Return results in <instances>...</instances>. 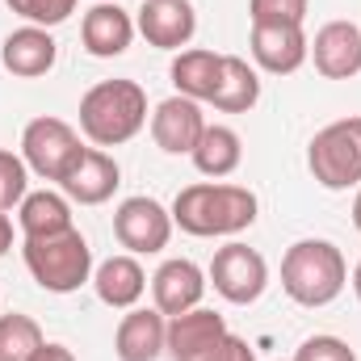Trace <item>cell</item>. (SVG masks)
Segmentation results:
<instances>
[{
  "label": "cell",
  "mask_w": 361,
  "mask_h": 361,
  "mask_svg": "<svg viewBox=\"0 0 361 361\" xmlns=\"http://www.w3.org/2000/svg\"><path fill=\"white\" fill-rule=\"evenodd\" d=\"M257 193L248 185H223V180H197L185 185L173 202V227L197 240L214 235H240L257 223Z\"/></svg>",
  "instance_id": "cell-1"
},
{
  "label": "cell",
  "mask_w": 361,
  "mask_h": 361,
  "mask_svg": "<svg viewBox=\"0 0 361 361\" xmlns=\"http://www.w3.org/2000/svg\"><path fill=\"white\" fill-rule=\"evenodd\" d=\"M147 126V92L135 80H101L80 97V130L92 147H122Z\"/></svg>",
  "instance_id": "cell-2"
},
{
  "label": "cell",
  "mask_w": 361,
  "mask_h": 361,
  "mask_svg": "<svg viewBox=\"0 0 361 361\" xmlns=\"http://www.w3.org/2000/svg\"><path fill=\"white\" fill-rule=\"evenodd\" d=\"M349 281L345 252L332 240H298L281 257V290L298 307H328Z\"/></svg>",
  "instance_id": "cell-3"
},
{
  "label": "cell",
  "mask_w": 361,
  "mask_h": 361,
  "mask_svg": "<svg viewBox=\"0 0 361 361\" xmlns=\"http://www.w3.org/2000/svg\"><path fill=\"white\" fill-rule=\"evenodd\" d=\"M21 257H25L30 277L47 294H72L85 281H92V248L76 227L55 231V235H30L21 244Z\"/></svg>",
  "instance_id": "cell-4"
},
{
  "label": "cell",
  "mask_w": 361,
  "mask_h": 361,
  "mask_svg": "<svg viewBox=\"0 0 361 361\" xmlns=\"http://www.w3.org/2000/svg\"><path fill=\"white\" fill-rule=\"evenodd\" d=\"M307 169L332 193L361 185V118H341L315 130L307 147Z\"/></svg>",
  "instance_id": "cell-5"
},
{
  "label": "cell",
  "mask_w": 361,
  "mask_h": 361,
  "mask_svg": "<svg viewBox=\"0 0 361 361\" xmlns=\"http://www.w3.org/2000/svg\"><path fill=\"white\" fill-rule=\"evenodd\" d=\"M80 152H85V143L63 118H34L21 130V160L42 180H63V173L72 169V160Z\"/></svg>",
  "instance_id": "cell-6"
},
{
  "label": "cell",
  "mask_w": 361,
  "mask_h": 361,
  "mask_svg": "<svg viewBox=\"0 0 361 361\" xmlns=\"http://www.w3.org/2000/svg\"><path fill=\"white\" fill-rule=\"evenodd\" d=\"M206 277L214 281V290H219L227 302L248 307V302H257V298L265 294V286H269V265H265V257H261L257 248L231 240V244H223V248L214 252Z\"/></svg>",
  "instance_id": "cell-7"
},
{
  "label": "cell",
  "mask_w": 361,
  "mask_h": 361,
  "mask_svg": "<svg viewBox=\"0 0 361 361\" xmlns=\"http://www.w3.org/2000/svg\"><path fill=\"white\" fill-rule=\"evenodd\" d=\"M114 235L130 257H152V252L169 248V240H173V210H164L147 193L126 197L114 210Z\"/></svg>",
  "instance_id": "cell-8"
},
{
  "label": "cell",
  "mask_w": 361,
  "mask_h": 361,
  "mask_svg": "<svg viewBox=\"0 0 361 361\" xmlns=\"http://www.w3.org/2000/svg\"><path fill=\"white\" fill-rule=\"evenodd\" d=\"M118 185H122V169H118V160H114L109 152H101V147H85V152L72 160V169L63 173V180H59L63 197H68V202H80V206H101V202H109Z\"/></svg>",
  "instance_id": "cell-9"
},
{
  "label": "cell",
  "mask_w": 361,
  "mask_h": 361,
  "mask_svg": "<svg viewBox=\"0 0 361 361\" xmlns=\"http://www.w3.org/2000/svg\"><path fill=\"white\" fill-rule=\"evenodd\" d=\"M135 30L156 51H180L197 34V13H193L189 0H143V8L135 17Z\"/></svg>",
  "instance_id": "cell-10"
},
{
  "label": "cell",
  "mask_w": 361,
  "mask_h": 361,
  "mask_svg": "<svg viewBox=\"0 0 361 361\" xmlns=\"http://www.w3.org/2000/svg\"><path fill=\"white\" fill-rule=\"evenodd\" d=\"M202 130H206L202 101H189V97H180V92L169 97V101H160L156 114H152V139H156V147L169 152V156H189V152L197 147Z\"/></svg>",
  "instance_id": "cell-11"
},
{
  "label": "cell",
  "mask_w": 361,
  "mask_h": 361,
  "mask_svg": "<svg viewBox=\"0 0 361 361\" xmlns=\"http://www.w3.org/2000/svg\"><path fill=\"white\" fill-rule=\"evenodd\" d=\"M252 63L269 76H290L311 59V38L302 25H252Z\"/></svg>",
  "instance_id": "cell-12"
},
{
  "label": "cell",
  "mask_w": 361,
  "mask_h": 361,
  "mask_svg": "<svg viewBox=\"0 0 361 361\" xmlns=\"http://www.w3.org/2000/svg\"><path fill=\"white\" fill-rule=\"evenodd\" d=\"M311 59L324 80H349L361 72V25L353 21H328L311 38Z\"/></svg>",
  "instance_id": "cell-13"
},
{
  "label": "cell",
  "mask_w": 361,
  "mask_h": 361,
  "mask_svg": "<svg viewBox=\"0 0 361 361\" xmlns=\"http://www.w3.org/2000/svg\"><path fill=\"white\" fill-rule=\"evenodd\" d=\"M169 349V315L156 307H130L114 332V353L118 361H156Z\"/></svg>",
  "instance_id": "cell-14"
},
{
  "label": "cell",
  "mask_w": 361,
  "mask_h": 361,
  "mask_svg": "<svg viewBox=\"0 0 361 361\" xmlns=\"http://www.w3.org/2000/svg\"><path fill=\"white\" fill-rule=\"evenodd\" d=\"M206 273L197 269L193 261H164L156 277H152V298H156V311L160 315H185V311H193V307H202V294H206Z\"/></svg>",
  "instance_id": "cell-15"
},
{
  "label": "cell",
  "mask_w": 361,
  "mask_h": 361,
  "mask_svg": "<svg viewBox=\"0 0 361 361\" xmlns=\"http://www.w3.org/2000/svg\"><path fill=\"white\" fill-rule=\"evenodd\" d=\"M80 42H85V51L92 59H114L135 42V17L122 4L97 0L80 21Z\"/></svg>",
  "instance_id": "cell-16"
},
{
  "label": "cell",
  "mask_w": 361,
  "mask_h": 361,
  "mask_svg": "<svg viewBox=\"0 0 361 361\" xmlns=\"http://www.w3.org/2000/svg\"><path fill=\"white\" fill-rule=\"evenodd\" d=\"M55 59H59V47H55L51 30H42V25H21V30H13V34L4 38V47H0L4 72H13V76H21V80L47 76V72L55 68Z\"/></svg>",
  "instance_id": "cell-17"
},
{
  "label": "cell",
  "mask_w": 361,
  "mask_h": 361,
  "mask_svg": "<svg viewBox=\"0 0 361 361\" xmlns=\"http://www.w3.org/2000/svg\"><path fill=\"white\" fill-rule=\"evenodd\" d=\"M92 290H97V298L105 302V307H114V311H130L139 298H143V290H147V273L143 265L126 252V257H109V261H101L97 269H92Z\"/></svg>",
  "instance_id": "cell-18"
},
{
  "label": "cell",
  "mask_w": 361,
  "mask_h": 361,
  "mask_svg": "<svg viewBox=\"0 0 361 361\" xmlns=\"http://www.w3.org/2000/svg\"><path fill=\"white\" fill-rule=\"evenodd\" d=\"M223 336H227V319L219 311H206V307H193V311L169 319V353H173V361L197 357L210 345H219Z\"/></svg>",
  "instance_id": "cell-19"
},
{
  "label": "cell",
  "mask_w": 361,
  "mask_h": 361,
  "mask_svg": "<svg viewBox=\"0 0 361 361\" xmlns=\"http://www.w3.org/2000/svg\"><path fill=\"white\" fill-rule=\"evenodd\" d=\"M169 76H173V85H177L180 97L210 101L214 89H219V76H223V55H214L206 47H189V51H180L177 59H173Z\"/></svg>",
  "instance_id": "cell-20"
},
{
  "label": "cell",
  "mask_w": 361,
  "mask_h": 361,
  "mask_svg": "<svg viewBox=\"0 0 361 361\" xmlns=\"http://www.w3.org/2000/svg\"><path fill=\"white\" fill-rule=\"evenodd\" d=\"M189 156H193V169H197L202 177L223 180L240 169L244 143H240V135H235L231 126H210V122H206V130H202V139H197V147H193Z\"/></svg>",
  "instance_id": "cell-21"
},
{
  "label": "cell",
  "mask_w": 361,
  "mask_h": 361,
  "mask_svg": "<svg viewBox=\"0 0 361 361\" xmlns=\"http://www.w3.org/2000/svg\"><path fill=\"white\" fill-rule=\"evenodd\" d=\"M257 101H261L257 68L248 59H240V55H223V76H219V89L210 97V105L223 109V114H248Z\"/></svg>",
  "instance_id": "cell-22"
},
{
  "label": "cell",
  "mask_w": 361,
  "mask_h": 361,
  "mask_svg": "<svg viewBox=\"0 0 361 361\" xmlns=\"http://www.w3.org/2000/svg\"><path fill=\"white\" fill-rule=\"evenodd\" d=\"M17 223H21V235H55V231H68L76 227L72 223V202L63 193H51V189H38V193H25L21 206H17Z\"/></svg>",
  "instance_id": "cell-23"
},
{
  "label": "cell",
  "mask_w": 361,
  "mask_h": 361,
  "mask_svg": "<svg viewBox=\"0 0 361 361\" xmlns=\"http://www.w3.org/2000/svg\"><path fill=\"white\" fill-rule=\"evenodd\" d=\"M47 345L38 319L13 311V315H0V361H34V353Z\"/></svg>",
  "instance_id": "cell-24"
},
{
  "label": "cell",
  "mask_w": 361,
  "mask_h": 361,
  "mask_svg": "<svg viewBox=\"0 0 361 361\" xmlns=\"http://www.w3.org/2000/svg\"><path fill=\"white\" fill-rule=\"evenodd\" d=\"M17 17H25V25H63L72 13H76V0H4Z\"/></svg>",
  "instance_id": "cell-25"
},
{
  "label": "cell",
  "mask_w": 361,
  "mask_h": 361,
  "mask_svg": "<svg viewBox=\"0 0 361 361\" xmlns=\"http://www.w3.org/2000/svg\"><path fill=\"white\" fill-rule=\"evenodd\" d=\"M25 193H30V169H25V160L0 147V210L21 206Z\"/></svg>",
  "instance_id": "cell-26"
},
{
  "label": "cell",
  "mask_w": 361,
  "mask_h": 361,
  "mask_svg": "<svg viewBox=\"0 0 361 361\" xmlns=\"http://www.w3.org/2000/svg\"><path fill=\"white\" fill-rule=\"evenodd\" d=\"M252 25H302L307 0H248Z\"/></svg>",
  "instance_id": "cell-27"
},
{
  "label": "cell",
  "mask_w": 361,
  "mask_h": 361,
  "mask_svg": "<svg viewBox=\"0 0 361 361\" xmlns=\"http://www.w3.org/2000/svg\"><path fill=\"white\" fill-rule=\"evenodd\" d=\"M294 361H357V353L341 336H307L294 349Z\"/></svg>",
  "instance_id": "cell-28"
},
{
  "label": "cell",
  "mask_w": 361,
  "mask_h": 361,
  "mask_svg": "<svg viewBox=\"0 0 361 361\" xmlns=\"http://www.w3.org/2000/svg\"><path fill=\"white\" fill-rule=\"evenodd\" d=\"M189 361H257V353H252V345L244 341V336H223L219 345H210L206 353H197V357H189Z\"/></svg>",
  "instance_id": "cell-29"
},
{
  "label": "cell",
  "mask_w": 361,
  "mask_h": 361,
  "mask_svg": "<svg viewBox=\"0 0 361 361\" xmlns=\"http://www.w3.org/2000/svg\"><path fill=\"white\" fill-rule=\"evenodd\" d=\"M34 361H76V353H72L68 345H51V341H47V345L34 353Z\"/></svg>",
  "instance_id": "cell-30"
},
{
  "label": "cell",
  "mask_w": 361,
  "mask_h": 361,
  "mask_svg": "<svg viewBox=\"0 0 361 361\" xmlns=\"http://www.w3.org/2000/svg\"><path fill=\"white\" fill-rule=\"evenodd\" d=\"M13 248V223H8V214L0 210V257Z\"/></svg>",
  "instance_id": "cell-31"
},
{
  "label": "cell",
  "mask_w": 361,
  "mask_h": 361,
  "mask_svg": "<svg viewBox=\"0 0 361 361\" xmlns=\"http://www.w3.org/2000/svg\"><path fill=\"white\" fill-rule=\"evenodd\" d=\"M353 227L361 231V189H357V197H353Z\"/></svg>",
  "instance_id": "cell-32"
},
{
  "label": "cell",
  "mask_w": 361,
  "mask_h": 361,
  "mask_svg": "<svg viewBox=\"0 0 361 361\" xmlns=\"http://www.w3.org/2000/svg\"><path fill=\"white\" fill-rule=\"evenodd\" d=\"M353 294L361 298V261H357V269H353Z\"/></svg>",
  "instance_id": "cell-33"
}]
</instances>
